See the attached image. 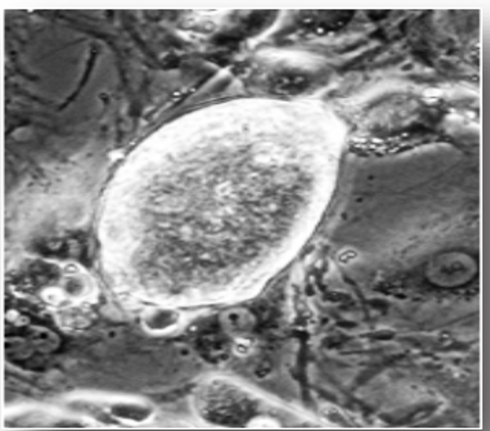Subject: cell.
I'll list each match as a JSON object with an SVG mask.
<instances>
[{
  "mask_svg": "<svg viewBox=\"0 0 490 431\" xmlns=\"http://www.w3.org/2000/svg\"><path fill=\"white\" fill-rule=\"evenodd\" d=\"M478 264L465 252L440 253L426 265V278L438 287H458L471 283Z\"/></svg>",
  "mask_w": 490,
  "mask_h": 431,
  "instance_id": "cell-1",
  "label": "cell"
},
{
  "mask_svg": "<svg viewBox=\"0 0 490 431\" xmlns=\"http://www.w3.org/2000/svg\"><path fill=\"white\" fill-rule=\"evenodd\" d=\"M199 350L205 357V359H209L212 362H219L224 361L229 357V344L227 341L216 334H209L199 342Z\"/></svg>",
  "mask_w": 490,
  "mask_h": 431,
  "instance_id": "cell-2",
  "label": "cell"
},
{
  "mask_svg": "<svg viewBox=\"0 0 490 431\" xmlns=\"http://www.w3.org/2000/svg\"><path fill=\"white\" fill-rule=\"evenodd\" d=\"M308 79L305 75L300 74H284L279 75L278 79L273 81V88L278 92L284 94H296L303 90H307Z\"/></svg>",
  "mask_w": 490,
  "mask_h": 431,
  "instance_id": "cell-3",
  "label": "cell"
},
{
  "mask_svg": "<svg viewBox=\"0 0 490 431\" xmlns=\"http://www.w3.org/2000/svg\"><path fill=\"white\" fill-rule=\"evenodd\" d=\"M247 313L244 312H232L229 314H225V324L227 327H230L234 332L245 330L248 325Z\"/></svg>",
  "mask_w": 490,
  "mask_h": 431,
  "instance_id": "cell-4",
  "label": "cell"
}]
</instances>
